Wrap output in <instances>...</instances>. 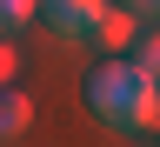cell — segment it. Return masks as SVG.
Instances as JSON below:
<instances>
[{
	"label": "cell",
	"mask_w": 160,
	"mask_h": 147,
	"mask_svg": "<svg viewBox=\"0 0 160 147\" xmlns=\"http://www.w3.org/2000/svg\"><path fill=\"white\" fill-rule=\"evenodd\" d=\"M87 107H93V120H107L113 134L160 127V80L147 67H133L127 54H107L87 74Z\"/></svg>",
	"instance_id": "6da1fadb"
},
{
	"label": "cell",
	"mask_w": 160,
	"mask_h": 147,
	"mask_svg": "<svg viewBox=\"0 0 160 147\" xmlns=\"http://www.w3.org/2000/svg\"><path fill=\"white\" fill-rule=\"evenodd\" d=\"M127 60H133V67H147V74L160 80V20H153L147 34H133V54H127Z\"/></svg>",
	"instance_id": "8992f818"
},
{
	"label": "cell",
	"mask_w": 160,
	"mask_h": 147,
	"mask_svg": "<svg viewBox=\"0 0 160 147\" xmlns=\"http://www.w3.org/2000/svg\"><path fill=\"white\" fill-rule=\"evenodd\" d=\"M113 7H127L133 20H147V27H153V20H160V0H113Z\"/></svg>",
	"instance_id": "ba28073f"
},
{
	"label": "cell",
	"mask_w": 160,
	"mask_h": 147,
	"mask_svg": "<svg viewBox=\"0 0 160 147\" xmlns=\"http://www.w3.org/2000/svg\"><path fill=\"white\" fill-rule=\"evenodd\" d=\"M27 127H33V100L20 87H0V140H20Z\"/></svg>",
	"instance_id": "3957f363"
},
{
	"label": "cell",
	"mask_w": 160,
	"mask_h": 147,
	"mask_svg": "<svg viewBox=\"0 0 160 147\" xmlns=\"http://www.w3.org/2000/svg\"><path fill=\"white\" fill-rule=\"evenodd\" d=\"M40 20V0H0V40H13L20 27Z\"/></svg>",
	"instance_id": "5b68a950"
},
{
	"label": "cell",
	"mask_w": 160,
	"mask_h": 147,
	"mask_svg": "<svg viewBox=\"0 0 160 147\" xmlns=\"http://www.w3.org/2000/svg\"><path fill=\"white\" fill-rule=\"evenodd\" d=\"M113 0H40V20L60 34V40H93L100 13H107Z\"/></svg>",
	"instance_id": "7a4b0ae2"
},
{
	"label": "cell",
	"mask_w": 160,
	"mask_h": 147,
	"mask_svg": "<svg viewBox=\"0 0 160 147\" xmlns=\"http://www.w3.org/2000/svg\"><path fill=\"white\" fill-rule=\"evenodd\" d=\"M133 27H140V20H133L127 7H107V13H100V27H93V40H100L107 54H120V47H133Z\"/></svg>",
	"instance_id": "277c9868"
},
{
	"label": "cell",
	"mask_w": 160,
	"mask_h": 147,
	"mask_svg": "<svg viewBox=\"0 0 160 147\" xmlns=\"http://www.w3.org/2000/svg\"><path fill=\"white\" fill-rule=\"evenodd\" d=\"M13 74H20V54H13V40H0V87H13Z\"/></svg>",
	"instance_id": "52a82bcc"
}]
</instances>
